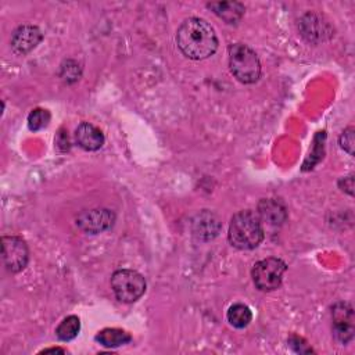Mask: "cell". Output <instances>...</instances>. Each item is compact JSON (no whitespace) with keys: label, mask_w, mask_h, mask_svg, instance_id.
Listing matches in <instances>:
<instances>
[{"label":"cell","mask_w":355,"mask_h":355,"mask_svg":"<svg viewBox=\"0 0 355 355\" xmlns=\"http://www.w3.org/2000/svg\"><path fill=\"white\" fill-rule=\"evenodd\" d=\"M176 44L187 58L204 60L216 51L219 42L209 22L198 17H190L178 28Z\"/></svg>","instance_id":"cell-1"},{"label":"cell","mask_w":355,"mask_h":355,"mask_svg":"<svg viewBox=\"0 0 355 355\" xmlns=\"http://www.w3.org/2000/svg\"><path fill=\"white\" fill-rule=\"evenodd\" d=\"M229 243L239 250H252L263 240V227L258 214L244 209L233 215L229 232Z\"/></svg>","instance_id":"cell-2"},{"label":"cell","mask_w":355,"mask_h":355,"mask_svg":"<svg viewBox=\"0 0 355 355\" xmlns=\"http://www.w3.org/2000/svg\"><path fill=\"white\" fill-rule=\"evenodd\" d=\"M229 68L232 75L244 85L255 83L261 76V62L257 53L243 43L229 47Z\"/></svg>","instance_id":"cell-3"},{"label":"cell","mask_w":355,"mask_h":355,"mask_svg":"<svg viewBox=\"0 0 355 355\" xmlns=\"http://www.w3.org/2000/svg\"><path fill=\"white\" fill-rule=\"evenodd\" d=\"M111 288L119 301L130 304L144 294L146 280L136 270L119 269L111 277Z\"/></svg>","instance_id":"cell-4"},{"label":"cell","mask_w":355,"mask_h":355,"mask_svg":"<svg viewBox=\"0 0 355 355\" xmlns=\"http://www.w3.org/2000/svg\"><path fill=\"white\" fill-rule=\"evenodd\" d=\"M287 265L279 258H265L257 262L251 276L255 287L261 291H272L277 288L283 280Z\"/></svg>","instance_id":"cell-5"},{"label":"cell","mask_w":355,"mask_h":355,"mask_svg":"<svg viewBox=\"0 0 355 355\" xmlns=\"http://www.w3.org/2000/svg\"><path fill=\"white\" fill-rule=\"evenodd\" d=\"M1 251L3 262L6 269L17 273L22 270L29 259V251L25 240L17 236H4L1 239Z\"/></svg>","instance_id":"cell-6"},{"label":"cell","mask_w":355,"mask_h":355,"mask_svg":"<svg viewBox=\"0 0 355 355\" xmlns=\"http://www.w3.org/2000/svg\"><path fill=\"white\" fill-rule=\"evenodd\" d=\"M331 319H333V333L334 337L343 343L347 344L354 338V322L355 315L354 309L347 302H337L331 308Z\"/></svg>","instance_id":"cell-7"},{"label":"cell","mask_w":355,"mask_h":355,"mask_svg":"<svg viewBox=\"0 0 355 355\" xmlns=\"http://www.w3.org/2000/svg\"><path fill=\"white\" fill-rule=\"evenodd\" d=\"M115 215L110 209L96 208L79 214L76 218V225L86 233L97 234L110 229L114 223Z\"/></svg>","instance_id":"cell-8"},{"label":"cell","mask_w":355,"mask_h":355,"mask_svg":"<svg viewBox=\"0 0 355 355\" xmlns=\"http://www.w3.org/2000/svg\"><path fill=\"white\" fill-rule=\"evenodd\" d=\"M43 39V35L37 26L33 25H21L18 26L11 36V47L14 53L25 55L32 51Z\"/></svg>","instance_id":"cell-9"},{"label":"cell","mask_w":355,"mask_h":355,"mask_svg":"<svg viewBox=\"0 0 355 355\" xmlns=\"http://www.w3.org/2000/svg\"><path fill=\"white\" fill-rule=\"evenodd\" d=\"M220 230V222L212 212L204 209L193 220V234L202 241L212 240Z\"/></svg>","instance_id":"cell-10"},{"label":"cell","mask_w":355,"mask_h":355,"mask_svg":"<svg viewBox=\"0 0 355 355\" xmlns=\"http://www.w3.org/2000/svg\"><path fill=\"white\" fill-rule=\"evenodd\" d=\"M75 140L80 148L96 151L104 144V135L97 126L89 122H82L75 130Z\"/></svg>","instance_id":"cell-11"},{"label":"cell","mask_w":355,"mask_h":355,"mask_svg":"<svg viewBox=\"0 0 355 355\" xmlns=\"http://www.w3.org/2000/svg\"><path fill=\"white\" fill-rule=\"evenodd\" d=\"M258 216L272 226H279L287 219V209L275 198H263L258 204Z\"/></svg>","instance_id":"cell-12"},{"label":"cell","mask_w":355,"mask_h":355,"mask_svg":"<svg viewBox=\"0 0 355 355\" xmlns=\"http://www.w3.org/2000/svg\"><path fill=\"white\" fill-rule=\"evenodd\" d=\"M207 6L226 24H237L244 15L245 10L244 6L239 1H215L208 3Z\"/></svg>","instance_id":"cell-13"},{"label":"cell","mask_w":355,"mask_h":355,"mask_svg":"<svg viewBox=\"0 0 355 355\" xmlns=\"http://www.w3.org/2000/svg\"><path fill=\"white\" fill-rule=\"evenodd\" d=\"M301 32L302 35L312 42H319L324 39V35H331L329 25L326 22H322L319 17L313 14H308L301 21Z\"/></svg>","instance_id":"cell-14"},{"label":"cell","mask_w":355,"mask_h":355,"mask_svg":"<svg viewBox=\"0 0 355 355\" xmlns=\"http://www.w3.org/2000/svg\"><path fill=\"white\" fill-rule=\"evenodd\" d=\"M96 340L107 348H115V347H121L123 344H128L132 340V337H130L129 333H126L122 329L107 327V329H103L101 331L97 333Z\"/></svg>","instance_id":"cell-15"},{"label":"cell","mask_w":355,"mask_h":355,"mask_svg":"<svg viewBox=\"0 0 355 355\" xmlns=\"http://www.w3.org/2000/svg\"><path fill=\"white\" fill-rule=\"evenodd\" d=\"M252 319L251 309L244 304H234L227 311V320L236 329H244Z\"/></svg>","instance_id":"cell-16"},{"label":"cell","mask_w":355,"mask_h":355,"mask_svg":"<svg viewBox=\"0 0 355 355\" xmlns=\"http://www.w3.org/2000/svg\"><path fill=\"white\" fill-rule=\"evenodd\" d=\"M80 330V320L78 316H67L55 329V334L61 341H69L78 336Z\"/></svg>","instance_id":"cell-17"},{"label":"cell","mask_w":355,"mask_h":355,"mask_svg":"<svg viewBox=\"0 0 355 355\" xmlns=\"http://www.w3.org/2000/svg\"><path fill=\"white\" fill-rule=\"evenodd\" d=\"M50 122V112L43 108H35L28 115V126L31 130H40Z\"/></svg>","instance_id":"cell-18"},{"label":"cell","mask_w":355,"mask_h":355,"mask_svg":"<svg viewBox=\"0 0 355 355\" xmlns=\"http://www.w3.org/2000/svg\"><path fill=\"white\" fill-rule=\"evenodd\" d=\"M354 128L352 126H349V128H347L343 133H341V136H340V139H338V143H340V147L344 150V151H347L351 157L354 155V143H355V140H354Z\"/></svg>","instance_id":"cell-19"},{"label":"cell","mask_w":355,"mask_h":355,"mask_svg":"<svg viewBox=\"0 0 355 355\" xmlns=\"http://www.w3.org/2000/svg\"><path fill=\"white\" fill-rule=\"evenodd\" d=\"M72 71H79L78 64L75 61H67V67H62V73L61 76L67 80V82H73L76 80V78L72 75Z\"/></svg>","instance_id":"cell-20"},{"label":"cell","mask_w":355,"mask_h":355,"mask_svg":"<svg viewBox=\"0 0 355 355\" xmlns=\"http://www.w3.org/2000/svg\"><path fill=\"white\" fill-rule=\"evenodd\" d=\"M340 183H344V189H343V190H345L348 194L352 196V193H354V191H352V189H354V178H352V175L344 178V179H341Z\"/></svg>","instance_id":"cell-21"},{"label":"cell","mask_w":355,"mask_h":355,"mask_svg":"<svg viewBox=\"0 0 355 355\" xmlns=\"http://www.w3.org/2000/svg\"><path fill=\"white\" fill-rule=\"evenodd\" d=\"M43 352H65L62 348H49V349H43Z\"/></svg>","instance_id":"cell-22"}]
</instances>
